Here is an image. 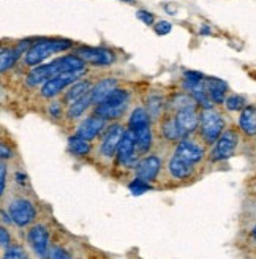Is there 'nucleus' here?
<instances>
[{
  "mask_svg": "<svg viewBox=\"0 0 256 259\" xmlns=\"http://www.w3.org/2000/svg\"><path fill=\"white\" fill-rule=\"evenodd\" d=\"M239 144V133L233 128H228L223 132V135L215 142V147L210 152L212 161H225L231 158Z\"/></svg>",
  "mask_w": 256,
  "mask_h": 259,
  "instance_id": "423d86ee",
  "label": "nucleus"
},
{
  "mask_svg": "<svg viewBox=\"0 0 256 259\" xmlns=\"http://www.w3.org/2000/svg\"><path fill=\"white\" fill-rule=\"evenodd\" d=\"M105 125H106V120L95 114V115H91V117H87L84 122H81V125L76 130V135L87 141H92L101 133V130L105 128Z\"/></svg>",
  "mask_w": 256,
  "mask_h": 259,
  "instance_id": "2eb2a0df",
  "label": "nucleus"
},
{
  "mask_svg": "<svg viewBox=\"0 0 256 259\" xmlns=\"http://www.w3.org/2000/svg\"><path fill=\"white\" fill-rule=\"evenodd\" d=\"M161 133L164 136L166 141H177L181 139L182 135L179 132V126H177V122H176V117H168L163 123H161Z\"/></svg>",
  "mask_w": 256,
  "mask_h": 259,
  "instance_id": "393cba45",
  "label": "nucleus"
},
{
  "mask_svg": "<svg viewBox=\"0 0 256 259\" xmlns=\"http://www.w3.org/2000/svg\"><path fill=\"white\" fill-rule=\"evenodd\" d=\"M27 242L40 259H49V232L45 225H33L27 232Z\"/></svg>",
  "mask_w": 256,
  "mask_h": 259,
  "instance_id": "1a4fd4ad",
  "label": "nucleus"
},
{
  "mask_svg": "<svg viewBox=\"0 0 256 259\" xmlns=\"http://www.w3.org/2000/svg\"><path fill=\"white\" fill-rule=\"evenodd\" d=\"M128 188H130V191H132V194L133 196H139V194H143V193H146V191H149L152 187L149 185V182H146V180H141V179H135L133 182L128 185Z\"/></svg>",
  "mask_w": 256,
  "mask_h": 259,
  "instance_id": "cd10ccee",
  "label": "nucleus"
},
{
  "mask_svg": "<svg viewBox=\"0 0 256 259\" xmlns=\"http://www.w3.org/2000/svg\"><path fill=\"white\" fill-rule=\"evenodd\" d=\"M171 29H173V25H171V22H168V21H160V22L155 25V32H157L158 35H168V33L171 32Z\"/></svg>",
  "mask_w": 256,
  "mask_h": 259,
  "instance_id": "2f4dec72",
  "label": "nucleus"
},
{
  "mask_svg": "<svg viewBox=\"0 0 256 259\" xmlns=\"http://www.w3.org/2000/svg\"><path fill=\"white\" fill-rule=\"evenodd\" d=\"M161 171V158L157 155H147L136 163V177L146 182H153Z\"/></svg>",
  "mask_w": 256,
  "mask_h": 259,
  "instance_id": "f8f14e48",
  "label": "nucleus"
},
{
  "mask_svg": "<svg viewBox=\"0 0 256 259\" xmlns=\"http://www.w3.org/2000/svg\"><path fill=\"white\" fill-rule=\"evenodd\" d=\"M195 164L191 163H187L185 160H182L181 157H177V155H173L168 161V171L173 177L176 179H188L191 174H193V167Z\"/></svg>",
  "mask_w": 256,
  "mask_h": 259,
  "instance_id": "6ab92c4d",
  "label": "nucleus"
},
{
  "mask_svg": "<svg viewBox=\"0 0 256 259\" xmlns=\"http://www.w3.org/2000/svg\"><path fill=\"white\" fill-rule=\"evenodd\" d=\"M199 132L207 144H215L225 132V120L222 114L212 108L202 109L199 114Z\"/></svg>",
  "mask_w": 256,
  "mask_h": 259,
  "instance_id": "20e7f679",
  "label": "nucleus"
},
{
  "mask_svg": "<svg viewBox=\"0 0 256 259\" xmlns=\"http://www.w3.org/2000/svg\"><path fill=\"white\" fill-rule=\"evenodd\" d=\"M5 184H7V163L5 160H2V164H0V193H5Z\"/></svg>",
  "mask_w": 256,
  "mask_h": 259,
  "instance_id": "473e14b6",
  "label": "nucleus"
},
{
  "mask_svg": "<svg viewBox=\"0 0 256 259\" xmlns=\"http://www.w3.org/2000/svg\"><path fill=\"white\" fill-rule=\"evenodd\" d=\"M49 112L54 115V117H59L60 115V106L57 105V103H53V105H51V108H49Z\"/></svg>",
  "mask_w": 256,
  "mask_h": 259,
  "instance_id": "f704fd0d",
  "label": "nucleus"
},
{
  "mask_svg": "<svg viewBox=\"0 0 256 259\" xmlns=\"http://www.w3.org/2000/svg\"><path fill=\"white\" fill-rule=\"evenodd\" d=\"M49 259H71L70 253L60 247V245H54V247H51L49 250Z\"/></svg>",
  "mask_w": 256,
  "mask_h": 259,
  "instance_id": "c756f323",
  "label": "nucleus"
},
{
  "mask_svg": "<svg viewBox=\"0 0 256 259\" xmlns=\"http://www.w3.org/2000/svg\"><path fill=\"white\" fill-rule=\"evenodd\" d=\"M206 90H207V95L212 103H215V105H222V103L226 100L228 84L223 79L209 77V79H206Z\"/></svg>",
  "mask_w": 256,
  "mask_h": 259,
  "instance_id": "a211bd4d",
  "label": "nucleus"
},
{
  "mask_svg": "<svg viewBox=\"0 0 256 259\" xmlns=\"http://www.w3.org/2000/svg\"><path fill=\"white\" fill-rule=\"evenodd\" d=\"M22 53L18 48H8V49H2V54H0V70L7 71L10 70L13 65H15L19 59Z\"/></svg>",
  "mask_w": 256,
  "mask_h": 259,
  "instance_id": "5701e85b",
  "label": "nucleus"
},
{
  "mask_svg": "<svg viewBox=\"0 0 256 259\" xmlns=\"http://www.w3.org/2000/svg\"><path fill=\"white\" fill-rule=\"evenodd\" d=\"M68 150L74 157H86L91 152V142L84 138H79L78 135H74L68 139Z\"/></svg>",
  "mask_w": 256,
  "mask_h": 259,
  "instance_id": "4be33fe9",
  "label": "nucleus"
},
{
  "mask_svg": "<svg viewBox=\"0 0 256 259\" xmlns=\"http://www.w3.org/2000/svg\"><path fill=\"white\" fill-rule=\"evenodd\" d=\"M125 132L126 130L120 123L109 125V128L106 130V133L103 136V141H101V146H100V153L103 155L105 158H111L112 155L117 152L120 142L125 136Z\"/></svg>",
  "mask_w": 256,
  "mask_h": 259,
  "instance_id": "9d476101",
  "label": "nucleus"
},
{
  "mask_svg": "<svg viewBox=\"0 0 256 259\" xmlns=\"http://www.w3.org/2000/svg\"><path fill=\"white\" fill-rule=\"evenodd\" d=\"M128 101H130V95H128L126 90L116 89L105 101H101L100 105H97L95 114L100 115V117H103L105 120L119 119L125 112Z\"/></svg>",
  "mask_w": 256,
  "mask_h": 259,
  "instance_id": "39448f33",
  "label": "nucleus"
},
{
  "mask_svg": "<svg viewBox=\"0 0 256 259\" xmlns=\"http://www.w3.org/2000/svg\"><path fill=\"white\" fill-rule=\"evenodd\" d=\"M173 105L174 108H177L179 111H184V109H195L196 108V100L191 97V95H187V94H181L177 95L174 100H173Z\"/></svg>",
  "mask_w": 256,
  "mask_h": 259,
  "instance_id": "a878e982",
  "label": "nucleus"
},
{
  "mask_svg": "<svg viewBox=\"0 0 256 259\" xmlns=\"http://www.w3.org/2000/svg\"><path fill=\"white\" fill-rule=\"evenodd\" d=\"M136 138L132 130H126L125 136L120 142V146L117 149V158L119 163L125 164V166H133L136 163Z\"/></svg>",
  "mask_w": 256,
  "mask_h": 259,
  "instance_id": "4468645a",
  "label": "nucleus"
},
{
  "mask_svg": "<svg viewBox=\"0 0 256 259\" xmlns=\"http://www.w3.org/2000/svg\"><path fill=\"white\" fill-rule=\"evenodd\" d=\"M123 2H128V4H135V0H123Z\"/></svg>",
  "mask_w": 256,
  "mask_h": 259,
  "instance_id": "e433bc0d",
  "label": "nucleus"
},
{
  "mask_svg": "<svg viewBox=\"0 0 256 259\" xmlns=\"http://www.w3.org/2000/svg\"><path fill=\"white\" fill-rule=\"evenodd\" d=\"M176 122L179 126V132H181L182 138L188 136L190 133H193L199 125V117L195 112V109H184V111H177L176 114Z\"/></svg>",
  "mask_w": 256,
  "mask_h": 259,
  "instance_id": "dca6fc26",
  "label": "nucleus"
},
{
  "mask_svg": "<svg viewBox=\"0 0 256 259\" xmlns=\"http://www.w3.org/2000/svg\"><path fill=\"white\" fill-rule=\"evenodd\" d=\"M136 18L141 22H144L146 25H152L153 24V15H152V13H149V11H146V10H139L136 13Z\"/></svg>",
  "mask_w": 256,
  "mask_h": 259,
  "instance_id": "7c9ffc66",
  "label": "nucleus"
},
{
  "mask_svg": "<svg viewBox=\"0 0 256 259\" xmlns=\"http://www.w3.org/2000/svg\"><path fill=\"white\" fill-rule=\"evenodd\" d=\"M239 126L247 136H256V108L245 106L240 112Z\"/></svg>",
  "mask_w": 256,
  "mask_h": 259,
  "instance_id": "aec40b11",
  "label": "nucleus"
},
{
  "mask_svg": "<svg viewBox=\"0 0 256 259\" xmlns=\"http://www.w3.org/2000/svg\"><path fill=\"white\" fill-rule=\"evenodd\" d=\"M71 48V41L68 40H40L36 41L33 46L29 48V51L25 53V63L30 67H36L38 63L43 62L46 57H49L54 53H63Z\"/></svg>",
  "mask_w": 256,
  "mask_h": 259,
  "instance_id": "7ed1b4c3",
  "label": "nucleus"
},
{
  "mask_svg": "<svg viewBox=\"0 0 256 259\" xmlns=\"http://www.w3.org/2000/svg\"><path fill=\"white\" fill-rule=\"evenodd\" d=\"M84 71H70V73H60L54 77H51L49 81H46L41 87V95L45 98H53L56 97L57 94H60L63 89L78 82L79 76L82 74Z\"/></svg>",
  "mask_w": 256,
  "mask_h": 259,
  "instance_id": "6e6552de",
  "label": "nucleus"
},
{
  "mask_svg": "<svg viewBox=\"0 0 256 259\" xmlns=\"http://www.w3.org/2000/svg\"><path fill=\"white\" fill-rule=\"evenodd\" d=\"M128 126L135 133L138 150L147 152L152 147V130L149 112L144 108H136L132 112L130 119H128Z\"/></svg>",
  "mask_w": 256,
  "mask_h": 259,
  "instance_id": "f03ea898",
  "label": "nucleus"
},
{
  "mask_svg": "<svg viewBox=\"0 0 256 259\" xmlns=\"http://www.w3.org/2000/svg\"><path fill=\"white\" fill-rule=\"evenodd\" d=\"M174 155H177V157H181V158L185 160L187 163L196 164V163H199V161L204 158V155H206V152H204L202 146H199L198 142L191 141V139H188V138H184V139L177 144Z\"/></svg>",
  "mask_w": 256,
  "mask_h": 259,
  "instance_id": "ddd939ff",
  "label": "nucleus"
},
{
  "mask_svg": "<svg viewBox=\"0 0 256 259\" xmlns=\"http://www.w3.org/2000/svg\"><path fill=\"white\" fill-rule=\"evenodd\" d=\"M116 89H117V81L114 79V77H106V79H101V81L91 90L92 105H100V103H101V101H105Z\"/></svg>",
  "mask_w": 256,
  "mask_h": 259,
  "instance_id": "f3484780",
  "label": "nucleus"
},
{
  "mask_svg": "<svg viewBox=\"0 0 256 259\" xmlns=\"http://www.w3.org/2000/svg\"><path fill=\"white\" fill-rule=\"evenodd\" d=\"M91 82L89 81H79V82H74L70 89H68V92L65 94V101H68L70 105L74 101H78L79 98L86 97L87 94H91Z\"/></svg>",
  "mask_w": 256,
  "mask_h": 259,
  "instance_id": "412c9836",
  "label": "nucleus"
},
{
  "mask_svg": "<svg viewBox=\"0 0 256 259\" xmlns=\"http://www.w3.org/2000/svg\"><path fill=\"white\" fill-rule=\"evenodd\" d=\"M8 210H10L13 222H15V225L19 228L32 225L33 220L36 218V210H35L33 202L25 198L13 199L8 205Z\"/></svg>",
  "mask_w": 256,
  "mask_h": 259,
  "instance_id": "0eeeda50",
  "label": "nucleus"
},
{
  "mask_svg": "<svg viewBox=\"0 0 256 259\" xmlns=\"http://www.w3.org/2000/svg\"><path fill=\"white\" fill-rule=\"evenodd\" d=\"M92 105V98H91V94H87L86 97L79 98L78 101H74L70 105L68 111H67V115L70 119H76L79 117V115L84 114V111Z\"/></svg>",
  "mask_w": 256,
  "mask_h": 259,
  "instance_id": "b1692460",
  "label": "nucleus"
},
{
  "mask_svg": "<svg viewBox=\"0 0 256 259\" xmlns=\"http://www.w3.org/2000/svg\"><path fill=\"white\" fill-rule=\"evenodd\" d=\"M0 242H2V248L7 250L11 247V239H10V234L5 226H2V229H0Z\"/></svg>",
  "mask_w": 256,
  "mask_h": 259,
  "instance_id": "72a5a7b5",
  "label": "nucleus"
},
{
  "mask_svg": "<svg viewBox=\"0 0 256 259\" xmlns=\"http://www.w3.org/2000/svg\"><path fill=\"white\" fill-rule=\"evenodd\" d=\"M225 106L228 111H242L245 108V98L240 95H231L225 100Z\"/></svg>",
  "mask_w": 256,
  "mask_h": 259,
  "instance_id": "bb28decb",
  "label": "nucleus"
},
{
  "mask_svg": "<svg viewBox=\"0 0 256 259\" xmlns=\"http://www.w3.org/2000/svg\"><path fill=\"white\" fill-rule=\"evenodd\" d=\"M76 56L87 63L97 65V67H106V65H111L114 59H116L112 51L103 48H81L76 51Z\"/></svg>",
  "mask_w": 256,
  "mask_h": 259,
  "instance_id": "9b49d317",
  "label": "nucleus"
},
{
  "mask_svg": "<svg viewBox=\"0 0 256 259\" xmlns=\"http://www.w3.org/2000/svg\"><path fill=\"white\" fill-rule=\"evenodd\" d=\"M251 237H253V240L256 242V226H254V228L251 229Z\"/></svg>",
  "mask_w": 256,
  "mask_h": 259,
  "instance_id": "c9c22d12",
  "label": "nucleus"
},
{
  "mask_svg": "<svg viewBox=\"0 0 256 259\" xmlns=\"http://www.w3.org/2000/svg\"><path fill=\"white\" fill-rule=\"evenodd\" d=\"M86 62L79 59L78 56H65L56 59L48 65H41V67H35L27 74V84L29 85H38L45 84L51 77H54L60 73H70V71H84Z\"/></svg>",
  "mask_w": 256,
  "mask_h": 259,
  "instance_id": "f257e3e1",
  "label": "nucleus"
},
{
  "mask_svg": "<svg viewBox=\"0 0 256 259\" xmlns=\"http://www.w3.org/2000/svg\"><path fill=\"white\" fill-rule=\"evenodd\" d=\"M2 259H29V256L25 254V251L21 247H10L5 250V254Z\"/></svg>",
  "mask_w": 256,
  "mask_h": 259,
  "instance_id": "c85d7f7f",
  "label": "nucleus"
}]
</instances>
